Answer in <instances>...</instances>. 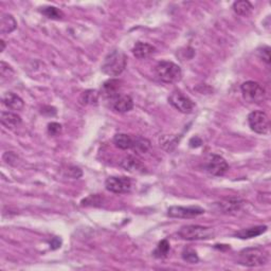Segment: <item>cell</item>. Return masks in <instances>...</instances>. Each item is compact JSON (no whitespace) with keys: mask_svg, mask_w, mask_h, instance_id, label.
Returning <instances> with one entry per match:
<instances>
[{"mask_svg":"<svg viewBox=\"0 0 271 271\" xmlns=\"http://www.w3.org/2000/svg\"><path fill=\"white\" fill-rule=\"evenodd\" d=\"M253 10V5L247 0H241L233 3V11L240 16H248Z\"/></svg>","mask_w":271,"mask_h":271,"instance_id":"obj_22","label":"cell"},{"mask_svg":"<svg viewBox=\"0 0 271 271\" xmlns=\"http://www.w3.org/2000/svg\"><path fill=\"white\" fill-rule=\"evenodd\" d=\"M169 102L172 106L179 110L182 114H192L194 111L195 104L190 98L184 96L180 91H173L169 98Z\"/></svg>","mask_w":271,"mask_h":271,"instance_id":"obj_7","label":"cell"},{"mask_svg":"<svg viewBox=\"0 0 271 271\" xmlns=\"http://www.w3.org/2000/svg\"><path fill=\"white\" fill-rule=\"evenodd\" d=\"M248 123L250 128L254 133L260 135H265L269 130V118L266 112L261 110L252 111L248 116Z\"/></svg>","mask_w":271,"mask_h":271,"instance_id":"obj_6","label":"cell"},{"mask_svg":"<svg viewBox=\"0 0 271 271\" xmlns=\"http://www.w3.org/2000/svg\"><path fill=\"white\" fill-rule=\"evenodd\" d=\"M155 72L157 77L161 82L167 84L179 82L182 77V71L179 66L168 61L158 63L155 68Z\"/></svg>","mask_w":271,"mask_h":271,"instance_id":"obj_2","label":"cell"},{"mask_svg":"<svg viewBox=\"0 0 271 271\" xmlns=\"http://www.w3.org/2000/svg\"><path fill=\"white\" fill-rule=\"evenodd\" d=\"M120 167L124 169L125 171L128 172H133V173H138V172H142L144 171V165L141 163V161L137 159L134 156H127L125 157L124 159L121 161Z\"/></svg>","mask_w":271,"mask_h":271,"instance_id":"obj_18","label":"cell"},{"mask_svg":"<svg viewBox=\"0 0 271 271\" xmlns=\"http://www.w3.org/2000/svg\"><path fill=\"white\" fill-rule=\"evenodd\" d=\"M41 12L46 17L55 19V21H59V19L64 17V13L59 9L55 8V6H45V8H42Z\"/></svg>","mask_w":271,"mask_h":271,"instance_id":"obj_24","label":"cell"},{"mask_svg":"<svg viewBox=\"0 0 271 271\" xmlns=\"http://www.w3.org/2000/svg\"><path fill=\"white\" fill-rule=\"evenodd\" d=\"M111 108L117 112H120V114H124V112H127L133 109L134 107V101L130 96L128 95H122L120 94L117 96L115 99H112L109 101Z\"/></svg>","mask_w":271,"mask_h":271,"instance_id":"obj_12","label":"cell"},{"mask_svg":"<svg viewBox=\"0 0 271 271\" xmlns=\"http://www.w3.org/2000/svg\"><path fill=\"white\" fill-rule=\"evenodd\" d=\"M0 44H1V50H0V51H4V48H5V44H4V41H2V39H1V41H0Z\"/></svg>","mask_w":271,"mask_h":271,"instance_id":"obj_30","label":"cell"},{"mask_svg":"<svg viewBox=\"0 0 271 271\" xmlns=\"http://www.w3.org/2000/svg\"><path fill=\"white\" fill-rule=\"evenodd\" d=\"M133 54L139 58V59H145L150 57L153 54H155L156 48L154 46H151L147 43H141L138 42L133 48Z\"/></svg>","mask_w":271,"mask_h":271,"instance_id":"obj_14","label":"cell"},{"mask_svg":"<svg viewBox=\"0 0 271 271\" xmlns=\"http://www.w3.org/2000/svg\"><path fill=\"white\" fill-rule=\"evenodd\" d=\"M120 84L121 81L115 80V78H111V80L105 82L102 86V96L107 101H111L112 99H115L117 96L120 95Z\"/></svg>","mask_w":271,"mask_h":271,"instance_id":"obj_13","label":"cell"},{"mask_svg":"<svg viewBox=\"0 0 271 271\" xmlns=\"http://www.w3.org/2000/svg\"><path fill=\"white\" fill-rule=\"evenodd\" d=\"M2 104L9 109L17 110V111L23 110L25 106L23 99L19 96L13 94V92H8V94H5L2 97Z\"/></svg>","mask_w":271,"mask_h":271,"instance_id":"obj_15","label":"cell"},{"mask_svg":"<svg viewBox=\"0 0 271 271\" xmlns=\"http://www.w3.org/2000/svg\"><path fill=\"white\" fill-rule=\"evenodd\" d=\"M244 100L248 103L261 104L266 98V90L257 82L248 81L241 86Z\"/></svg>","mask_w":271,"mask_h":271,"instance_id":"obj_5","label":"cell"},{"mask_svg":"<svg viewBox=\"0 0 271 271\" xmlns=\"http://www.w3.org/2000/svg\"><path fill=\"white\" fill-rule=\"evenodd\" d=\"M1 67H0V74H1V77H2V80L4 77L6 76H9V71H13L11 69V67L9 65H6L4 62H1Z\"/></svg>","mask_w":271,"mask_h":271,"instance_id":"obj_29","label":"cell"},{"mask_svg":"<svg viewBox=\"0 0 271 271\" xmlns=\"http://www.w3.org/2000/svg\"><path fill=\"white\" fill-rule=\"evenodd\" d=\"M266 231H267V226H255L252 228L242 229L240 231H237V232H235L234 236L241 240H249L265 233Z\"/></svg>","mask_w":271,"mask_h":271,"instance_id":"obj_16","label":"cell"},{"mask_svg":"<svg viewBox=\"0 0 271 271\" xmlns=\"http://www.w3.org/2000/svg\"><path fill=\"white\" fill-rule=\"evenodd\" d=\"M80 102L83 105H94L99 102V94L96 90H86L80 97Z\"/></svg>","mask_w":271,"mask_h":271,"instance_id":"obj_23","label":"cell"},{"mask_svg":"<svg viewBox=\"0 0 271 271\" xmlns=\"http://www.w3.org/2000/svg\"><path fill=\"white\" fill-rule=\"evenodd\" d=\"M182 259L191 264H196L198 263V261H199L196 251L192 248H186L182 251Z\"/></svg>","mask_w":271,"mask_h":271,"instance_id":"obj_26","label":"cell"},{"mask_svg":"<svg viewBox=\"0 0 271 271\" xmlns=\"http://www.w3.org/2000/svg\"><path fill=\"white\" fill-rule=\"evenodd\" d=\"M204 213L200 207H180L173 206L168 209V215L174 218H195Z\"/></svg>","mask_w":271,"mask_h":271,"instance_id":"obj_9","label":"cell"},{"mask_svg":"<svg viewBox=\"0 0 271 271\" xmlns=\"http://www.w3.org/2000/svg\"><path fill=\"white\" fill-rule=\"evenodd\" d=\"M0 121H1V124L6 128L14 129L21 125L22 118L19 117L17 114H14V112L2 111L1 117H0Z\"/></svg>","mask_w":271,"mask_h":271,"instance_id":"obj_17","label":"cell"},{"mask_svg":"<svg viewBox=\"0 0 271 271\" xmlns=\"http://www.w3.org/2000/svg\"><path fill=\"white\" fill-rule=\"evenodd\" d=\"M259 55L264 62H266L267 64H270V48L269 47H263L262 49H260Z\"/></svg>","mask_w":271,"mask_h":271,"instance_id":"obj_28","label":"cell"},{"mask_svg":"<svg viewBox=\"0 0 271 271\" xmlns=\"http://www.w3.org/2000/svg\"><path fill=\"white\" fill-rule=\"evenodd\" d=\"M206 169L209 174L220 177L227 173V171L229 170V165L222 157L218 155H213L208 161Z\"/></svg>","mask_w":271,"mask_h":271,"instance_id":"obj_10","label":"cell"},{"mask_svg":"<svg viewBox=\"0 0 271 271\" xmlns=\"http://www.w3.org/2000/svg\"><path fill=\"white\" fill-rule=\"evenodd\" d=\"M17 27V22L11 14H3L0 21V33L1 34H8L14 31Z\"/></svg>","mask_w":271,"mask_h":271,"instance_id":"obj_20","label":"cell"},{"mask_svg":"<svg viewBox=\"0 0 271 271\" xmlns=\"http://www.w3.org/2000/svg\"><path fill=\"white\" fill-rule=\"evenodd\" d=\"M245 201L241 198L236 197H227L223 198L220 202H216V206L224 214H235L241 211Z\"/></svg>","mask_w":271,"mask_h":271,"instance_id":"obj_11","label":"cell"},{"mask_svg":"<svg viewBox=\"0 0 271 271\" xmlns=\"http://www.w3.org/2000/svg\"><path fill=\"white\" fill-rule=\"evenodd\" d=\"M170 251V244L167 240H162L159 244H158L157 249L154 252V256L158 257V259H163L168 255Z\"/></svg>","mask_w":271,"mask_h":271,"instance_id":"obj_25","label":"cell"},{"mask_svg":"<svg viewBox=\"0 0 271 271\" xmlns=\"http://www.w3.org/2000/svg\"><path fill=\"white\" fill-rule=\"evenodd\" d=\"M48 133L49 135L51 136H58L59 134L62 133V125L59 123H55V122H52L48 125Z\"/></svg>","mask_w":271,"mask_h":271,"instance_id":"obj_27","label":"cell"},{"mask_svg":"<svg viewBox=\"0 0 271 271\" xmlns=\"http://www.w3.org/2000/svg\"><path fill=\"white\" fill-rule=\"evenodd\" d=\"M127 65V56L121 50H112L104 58L101 69L110 76L120 75Z\"/></svg>","mask_w":271,"mask_h":271,"instance_id":"obj_1","label":"cell"},{"mask_svg":"<svg viewBox=\"0 0 271 271\" xmlns=\"http://www.w3.org/2000/svg\"><path fill=\"white\" fill-rule=\"evenodd\" d=\"M214 235L212 228L199 226V224H188L178 231V236L184 241H202L209 240Z\"/></svg>","mask_w":271,"mask_h":271,"instance_id":"obj_4","label":"cell"},{"mask_svg":"<svg viewBox=\"0 0 271 271\" xmlns=\"http://www.w3.org/2000/svg\"><path fill=\"white\" fill-rule=\"evenodd\" d=\"M105 188L115 194L128 193L131 190V180L127 177H108L105 181Z\"/></svg>","mask_w":271,"mask_h":271,"instance_id":"obj_8","label":"cell"},{"mask_svg":"<svg viewBox=\"0 0 271 271\" xmlns=\"http://www.w3.org/2000/svg\"><path fill=\"white\" fill-rule=\"evenodd\" d=\"M114 143L120 149H131L134 144V136L127 134H117L114 137Z\"/></svg>","mask_w":271,"mask_h":271,"instance_id":"obj_19","label":"cell"},{"mask_svg":"<svg viewBox=\"0 0 271 271\" xmlns=\"http://www.w3.org/2000/svg\"><path fill=\"white\" fill-rule=\"evenodd\" d=\"M149 148H150V141L148 139L141 136H134V144H133V148L131 149L138 154H143V153H147Z\"/></svg>","mask_w":271,"mask_h":271,"instance_id":"obj_21","label":"cell"},{"mask_svg":"<svg viewBox=\"0 0 271 271\" xmlns=\"http://www.w3.org/2000/svg\"><path fill=\"white\" fill-rule=\"evenodd\" d=\"M268 262V254L261 248H246L239 254V263L247 267L263 266Z\"/></svg>","mask_w":271,"mask_h":271,"instance_id":"obj_3","label":"cell"}]
</instances>
